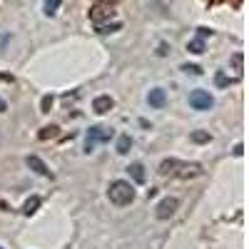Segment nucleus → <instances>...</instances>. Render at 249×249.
<instances>
[{"mask_svg": "<svg viewBox=\"0 0 249 249\" xmlns=\"http://www.w3.org/2000/svg\"><path fill=\"white\" fill-rule=\"evenodd\" d=\"M40 105H43V112H50V107H53V97H50V95H45Z\"/></svg>", "mask_w": 249, "mask_h": 249, "instance_id": "obj_16", "label": "nucleus"}, {"mask_svg": "<svg viewBox=\"0 0 249 249\" xmlns=\"http://www.w3.org/2000/svg\"><path fill=\"white\" fill-rule=\"evenodd\" d=\"M214 80H217V85H219V88H227V85H230V80H227L222 72H217V77H214Z\"/></svg>", "mask_w": 249, "mask_h": 249, "instance_id": "obj_18", "label": "nucleus"}, {"mask_svg": "<svg viewBox=\"0 0 249 249\" xmlns=\"http://www.w3.org/2000/svg\"><path fill=\"white\" fill-rule=\"evenodd\" d=\"M112 105H115V100H112L110 95H97V97L92 100V110H95L97 115L110 112V110H112Z\"/></svg>", "mask_w": 249, "mask_h": 249, "instance_id": "obj_7", "label": "nucleus"}, {"mask_svg": "<svg viewBox=\"0 0 249 249\" xmlns=\"http://www.w3.org/2000/svg\"><path fill=\"white\" fill-rule=\"evenodd\" d=\"M57 8H60V0H45V5H43L45 15H55V13H57Z\"/></svg>", "mask_w": 249, "mask_h": 249, "instance_id": "obj_14", "label": "nucleus"}, {"mask_svg": "<svg viewBox=\"0 0 249 249\" xmlns=\"http://www.w3.org/2000/svg\"><path fill=\"white\" fill-rule=\"evenodd\" d=\"M127 172H130V177L137 182V184H142L144 179H147V175H144V167H142V164L140 162H135V164H130V167H127Z\"/></svg>", "mask_w": 249, "mask_h": 249, "instance_id": "obj_9", "label": "nucleus"}, {"mask_svg": "<svg viewBox=\"0 0 249 249\" xmlns=\"http://www.w3.org/2000/svg\"><path fill=\"white\" fill-rule=\"evenodd\" d=\"M28 167H30L33 172H37L40 177H53L50 167H48V164H45L43 160H40L37 155H30V157H28Z\"/></svg>", "mask_w": 249, "mask_h": 249, "instance_id": "obj_8", "label": "nucleus"}, {"mask_svg": "<svg viewBox=\"0 0 249 249\" xmlns=\"http://www.w3.org/2000/svg\"><path fill=\"white\" fill-rule=\"evenodd\" d=\"M130 147H132L130 135H120V137H117V152H120V155H127Z\"/></svg>", "mask_w": 249, "mask_h": 249, "instance_id": "obj_10", "label": "nucleus"}, {"mask_svg": "<svg viewBox=\"0 0 249 249\" xmlns=\"http://www.w3.org/2000/svg\"><path fill=\"white\" fill-rule=\"evenodd\" d=\"M37 207H40V197H30V199L23 204V214H28V217L35 214V212H37Z\"/></svg>", "mask_w": 249, "mask_h": 249, "instance_id": "obj_11", "label": "nucleus"}, {"mask_svg": "<svg viewBox=\"0 0 249 249\" xmlns=\"http://www.w3.org/2000/svg\"><path fill=\"white\" fill-rule=\"evenodd\" d=\"M0 112H5V102L3 100H0Z\"/></svg>", "mask_w": 249, "mask_h": 249, "instance_id": "obj_20", "label": "nucleus"}, {"mask_svg": "<svg viewBox=\"0 0 249 249\" xmlns=\"http://www.w3.org/2000/svg\"><path fill=\"white\" fill-rule=\"evenodd\" d=\"M207 35H212V30H207V28H199V37H202V40H204V37H207Z\"/></svg>", "mask_w": 249, "mask_h": 249, "instance_id": "obj_19", "label": "nucleus"}, {"mask_svg": "<svg viewBox=\"0 0 249 249\" xmlns=\"http://www.w3.org/2000/svg\"><path fill=\"white\" fill-rule=\"evenodd\" d=\"M37 137H40V140H50V137H57V127H55V124H50V127H43V130L37 132Z\"/></svg>", "mask_w": 249, "mask_h": 249, "instance_id": "obj_13", "label": "nucleus"}, {"mask_svg": "<svg viewBox=\"0 0 249 249\" xmlns=\"http://www.w3.org/2000/svg\"><path fill=\"white\" fill-rule=\"evenodd\" d=\"M147 102H150V107L162 110L164 105H167V92H164L162 88H152V90H150V95H147Z\"/></svg>", "mask_w": 249, "mask_h": 249, "instance_id": "obj_6", "label": "nucleus"}, {"mask_svg": "<svg viewBox=\"0 0 249 249\" xmlns=\"http://www.w3.org/2000/svg\"><path fill=\"white\" fill-rule=\"evenodd\" d=\"M177 207H179V202H177L175 197H164V199H160V204L155 207V214H157V219H170V217L177 212Z\"/></svg>", "mask_w": 249, "mask_h": 249, "instance_id": "obj_5", "label": "nucleus"}, {"mask_svg": "<svg viewBox=\"0 0 249 249\" xmlns=\"http://www.w3.org/2000/svg\"><path fill=\"white\" fill-rule=\"evenodd\" d=\"M107 197L115 207H127L132 204L135 199V190H132V184L130 182H124V179H115L110 187H107Z\"/></svg>", "mask_w": 249, "mask_h": 249, "instance_id": "obj_1", "label": "nucleus"}, {"mask_svg": "<svg viewBox=\"0 0 249 249\" xmlns=\"http://www.w3.org/2000/svg\"><path fill=\"white\" fill-rule=\"evenodd\" d=\"M112 137V130H107V127H90V132H88V140H85V152H92V147H95V142H107Z\"/></svg>", "mask_w": 249, "mask_h": 249, "instance_id": "obj_4", "label": "nucleus"}, {"mask_svg": "<svg viewBox=\"0 0 249 249\" xmlns=\"http://www.w3.org/2000/svg\"><path fill=\"white\" fill-rule=\"evenodd\" d=\"M192 140L195 142H210V132H199L197 130V132H192Z\"/></svg>", "mask_w": 249, "mask_h": 249, "instance_id": "obj_15", "label": "nucleus"}, {"mask_svg": "<svg viewBox=\"0 0 249 249\" xmlns=\"http://www.w3.org/2000/svg\"><path fill=\"white\" fill-rule=\"evenodd\" d=\"M187 50H190V53H195V55L204 53V40H202V37H195V40H190V45H187Z\"/></svg>", "mask_w": 249, "mask_h": 249, "instance_id": "obj_12", "label": "nucleus"}, {"mask_svg": "<svg viewBox=\"0 0 249 249\" xmlns=\"http://www.w3.org/2000/svg\"><path fill=\"white\" fill-rule=\"evenodd\" d=\"M0 249H3V247H0Z\"/></svg>", "mask_w": 249, "mask_h": 249, "instance_id": "obj_21", "label": "nucleus"}, {"mask_svg": "<svg viewBox=\"0 0 249 249\" xmlns=\"http://www.w3.org/2000/svg\"><path fill=\"white\" fill-rule=\"evenodd\" d=\"M182 70H184V72H192V75H199V72H202L199 65H182Z\"/></svg>", "mask_w": 249, "mask_h": 249, "instance_id": "obj_17", "label": "nucleus"}, {"mask_svg": "<svg viewBox=\"0 0 249 249\" xmlns=\"http://www.w3.org/2000/svg\"><path fill=\"white\" fill-rule=\"evenodd\" d=\"M190 105H192V110H212V105H214V97L207 92V90H192L190 92Z\"/></svg>", "mask_w": 249, "mask_h": 249, "instance_id": "obj_3", "label": "nucleus"}, {"mask_svg": "<svg viewBox=\"0 0 249 249\" xmlns=\"http://www.w3.org/2000/svg\"><path fill=\"white\" fill-rule=\"evenodd\" d=\"M202 170H199V164H187V162H179V160H164L160 164V175H177V177H197Z\"/></svg>", "mask_w": 249, "mask_h": 249, "instance_id": "obj_2", "label": "nucleus"}]
</instances>
